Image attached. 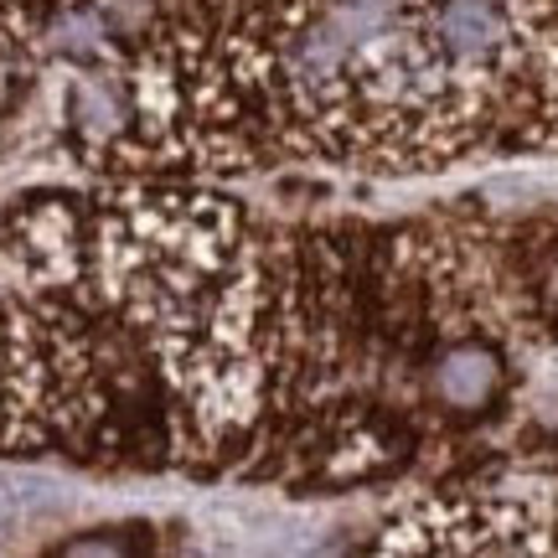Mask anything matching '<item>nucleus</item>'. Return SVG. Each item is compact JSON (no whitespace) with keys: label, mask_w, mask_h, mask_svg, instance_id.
<instances>
[{"label":"nucleus","mask_w":558,"mask_h":558,"mask_svg":"<svg viewBox=\"0 0 558 558\" xmlns=\"http://www.w3.org/2000/svg\"><path fill=\"white\" fill-rule=\"evenodd\" d=\"M5 522H11V507H5V497H0V527H5Z\"/></svg>","instance_id":"20e7f679"},{"label":"nucleus","mask_w":558,"mask_h":558,"mask_svg":"<svg viewBox=\"0 0 558 558\" xmlns=\"http://www.w3.org/2000/svg\"><path fill=\"white\" fill-rule=\"evenodd\" d=\"M228 16L233 0H0V120L47 94L41 135L83 177L243 181Z\"/></svg>","instance_id":"f03ea898"},{"label":"nucleus","mask_w":558,"mask_h":558,"mask_svg":"<svg viewBox=\"0 0 558 558\" xmlns=\"http://www.w3.org/2000/svg\"><path fill=\"white\" fill-rule=\"evenodd\" d=\"M222 99L248 171L435 177L558 145V0H233Z\"/></svg>","instance_id":"f257e3e1"},{"label":"nucleus","mask_w":558,"mask_h":558,"mask_svg":"<svg viewBox=\"0 0 558 558\" xmlns=\"http://www.w3.org/2000/svg\"><path fill=\"white\" fill-rule=\"evenodd\" d=\"M150 357L109 295L94 192H26L0 207V456H114L109 418L145 393Z\"/></svg>","instance_id":"7ed1b4c3"}]
</instances>
